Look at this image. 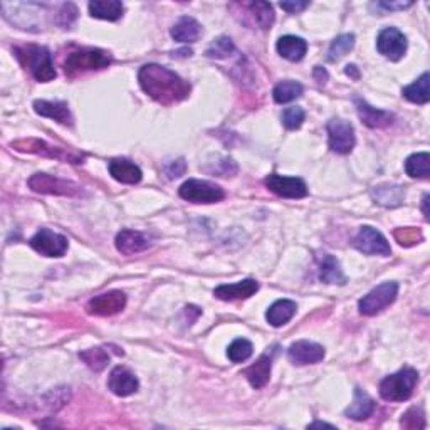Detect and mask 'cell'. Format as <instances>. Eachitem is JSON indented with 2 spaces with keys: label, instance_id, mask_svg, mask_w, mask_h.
Returning <instances> with one entry per match:
<instances>
[{
  "label": "cell",
  "instance_id": "cell-1",
  "mask_svg": "<svg viewBox=\"0 0 430 430\" xmlns=\"http://www.w3.org/2000/svg\"><path fill=\"white\" fill-rule=\"evenodd\" d=\"M141 90L161 104H175L188 98L190 85L178 74L158 64H145L138 72Z\"/></svg>",
  "mask_w": 430,
  "mask_h": 430
},
{
  "label": "cell",
  "instance_id": "cell-2",
  "mask_svg": "<svg viewBox=\"0 0 430 430\" xmlns=\"http://www.w3.org/2000/svg\"><path fill=\"white\" fill-rule=\"evenodd\" d=\"M16 55L22 66L29 69V72L39 82H49L55 77V69L50 53L41 45H24L16 48Z\"/></svg>",
  "mask_w": 430,
  "mask_h": 430
},
{
  "label": "cell",
  "instance_id": "cell-3",
  "mask_svg": "<svg viewBox=\"0 0 430 430\" xmlns=\"http://www.w3.org/2000/svg\"><path fill=\"white\" fill-rule=\"evenodd\" d=\"M417 383V370L405 367L394 375L383 378L380 383V397L387 402H405L414 395Z\"/></svg>",
  "mask_w": 430,
  "mask_h": 430
},
{
  "label": "cell",
  "instance_id": "cell-4",
  "mask_svg": "<svg viewBox=\"0 0 430 430\" xmlns=\"http://www.w3.org/2000/svg\"><path fill=\"white\" fill-rule=\"evenodd\" d=\"M111 63H113V58H111L109 53L101 49L86 48L74 50V53L68 55L66 63H64V72H66L68 76H76V74L80 72L108 68Z\"/></svg>",
  "mask_w": 430,
  "mask_h": 430
},
{
  "label": "cell",
  "instance_id": "cell-5",
  "mask_svg": "<svg viewBox=\"0 0 430 430\" xmlns=\"http://www.w3.org/2000/svg\"><path fill=\"white\" fill-rule=\"evenodd\" d=\"M399 294V284L397 283H383L372 289L367 296H363L358 303L360 313L365 316H373V314L382 313L397 299Z\"/></svg>",
  "mask_w": 430,
  "mask_h": 430
},
{
  "label": "cell",
  "instance_id": "cell-6",
  "mask_svg": "<svg viewBox=\"0 0 430 430\" xmlns=\"http://www.w3.org/2000/svg\"><path fill=\"white\" fill-rule=\"evenodd\" d=\"M178 195L183 200L193 203H214L220 202L225 197V193L219 185L214 182H207V180H187L182 187H180Z\"/></svg>",
  "mask_w": 430,
  "mask_h": 430
},
{
  "label": "cell",
  "instance_id": "cell-7",
  "mask_svg": "<svg viewBox=\"0 0 430 430\" xmlns=\"http://www.w3.org/2000/svg\"><path fill=\"white\" fill-rule=\"evenodd\" d=\"M29 187L37 193H50V195L80 197L81 187L74 182L61 180L48 173H36L29 178Z\"/></svg>",
  "mask_w": 430,
  "mask_h": 430
},
{
  "label": "cell",
  "instance_id": "cell-8",
  "mask_svg": "<svg viewBox=\"0 0 430 430\" xmlns=\"http://www.w3.org/2000/svg\"><path fill=\"white\" fill-rule=\"evenodd\" d=\"M12 146L18 151H27V154L49 156V158H58L63 161H69V163H82V158H85V156L80 154L68 151V150H64V148H59V146H53L43 140H36V138L16 141V143H12Z\"/></svg>",
  "mask_w": 430,
  "mask_h": 430
},
{
  "label": "cell",
  "instance_id": "cell-9",
  "mask_svg": "<svg viewBox=\"0 0 430 430\" xmlns=\"http://www.w3.org/2000/svg\"><path fill=\"white\" fill-rule=\"evenodd\" d=\"M328 140H330V148L335 154H350L353 150L355 141H357L353 124L341 118H333L328 123Z\"/></svg>",
  "mask_w": 430,
  "mask_h": 430
},
{
  "label": "cell",
  "instance_id": "cell-10",
  "mask_svg": "<svg viewBox=\"0 0 430 430\" xmlns=\"http://www.w3.org/2000/svg\"><path fill=\"white\" fill-rule=\"evenodd\" d=\"M353 246L358 249L360 252L368 254V256H390L392 249L387 239L383 237L382 232L377 229L365 225L360 229V232L353 240Z\"/></svg>",
  "mask_w": 430,
  "mask_h": 430
},
{
  "label": "cell",
  "instance_id": "cell-11",
  "mask_svg": "<svg viewBox=\"0 0 430 430\" xmlns=\"http://www.w3.org/2000/svg\"><path fill=\"white\" fill-rule=\"evenodd\" d=\"M31 247L45 257H63L68 251V239L49 229H41L31 239Z\"/></svg>",
  "mask_w": 430,
  "mask_h": 430
},
{
  "label": "cell",
  "instance_id": "cell-12",
  "mask_svg": "<svg viewBox=\"0 0 430 430\" xmlns=\"http://www.w3.org/2000/svg\"><path fill=\"white\" fill-rule=\"evenodd\" d=\"M377 49L390 61H400L407 53V37L395 27H385L378 34Z\"/></svg>",
  "mask_w": 430,
  "mask_h": 430
},
{
  "label": "cell",
  "instance_id": "cell-13",
  "mask_svg": "<svg viewBox=\"0 0 430 430\" xmlns=\"http://www.w3.org/2000/svg\"><path fill=\"white\" fill-rule=\"evenodd\" d=\"M264 183L272 193L283 198H303L308 195V187L301 178L281 177L277 173H271Z\"/></svg>",
  "mask_w": 430,
  "mask_h": 430
},
{
  "label": "cell",
  "instance_id": "cell-14",
  "mask_svg": "<svg viewBox=\"0 0 430 430\" xmlns=\"http://www.w3.org/2000/svg\"><path fill=\"white\" fill-rule=\"evenodd\" d=\"M127 304V296L122 291H109V293L100 294L87 303V313L96 316H111L122 311Z\"/></svg>",
  "mask_w": 430,
  "mask_h": 430
},
{
  "label": "cell",
  "instance_id": "cell-15",
  "mask_svg": "<svg viewBox=\"0 0 430 430\" xmlns=\"http://www.w3.org/2000/svg\"><path fill=\"white\" fill-rule=\"evenodd\" d=\"M288 357L294 365H313L325 358V348L313 341H296L289 346Z\"/></svg>",
  "mask_w": 430,
  "mask_h": 430
},
{
  "label": "cell",
  "instance_id": "cell-16",
  "mask_svg": "<svg viewBox=\"0 0 430 430\" xmlns=\"http://www.w3.org/2000/svg\"><path fill=\"white\" fill-rule=\"evenodd\" d=\"M259 291V283L256 279H244L235 284H222L214 289V296L222 301H239L247 299Z\"/></svg>",
  "mask_w": 430,
  "mask_h": 430
},
{
  "label": "cell",
  "instance_id": "cell-17",
  "mask_svg": "<svg viewBox=\"0 0 430 430\" xmlns=\"http://www.w3.org/2000/svg\"><path fill=\"white\" fill-rule=\"evenodd\" d=\"M108 387L114 395L128 397L135 394L138 387H140V383H138V378L135 377V373L129 372L128 368L117 367L109 373Z\"/></svg>",
  "mask_w": 430,
  "mask_h": 430
},
{
  "label": "cell",
  "instance_id": "cell-18",
  "mask_svg": "<svg viewBox=\"0 0 430 430\" xmlns=\"http://www.w3.org/2000/svg\"><path fill=\"white\" fill-rule=\"evenodd\" d=\"M355 106H357V113L362 122L370 128H387L394 123L395 117L390 111L377 109L370 106L367 101L357 98L355 100Z\"/></svg>",
  "mask_w": 430,
  "mask_h": 430
},
{
  "label": "cell",
  "instance_id": "cell-19",
  "mask_svg": "<svg viewBox=\"0 0 430 430\" xmlns=\"http://www.w3.org/2000/svg\"><path fill=\"white\" fill-rule=\"evenodd\" d=\"M34 109L37 114H41V117L53 118L61 124H68V127H71L72 124V117L71 113H69V106L68 103H64V101L37 100L34 101Z\"/></svg>",
  "mask_w": 430,
  "mask_h": 430
},
{
  "label": "cell",
  "instance_id": "cell-20",
  "mask_svg": "<svg viewBox=\"0 0 430 430\" xmlns=\"http://www.w3.org/2000/svg\"><path fill=\"white\" fill-rule=\"evenodd\" d=\"M109 173L111 177L122 183H128V185H135L141 180L143 173L140 170V166L133 163V161L124 160V158H117L109 161Z\"/></svg>",
  "mask_w": 430,
  "mask_h": 430
},
{
  "label": "cell",
  "instance_id": "cell-21",
  "mask_svg": "<svg viewBox=\"0 0 430 430\" xmlns=\"http://www.w3.org/2000/svg\"><path fill=\"white\" fill-rule=\"evenodd\" d=\"M117 249L124 256H131V254L141 252L148 249L150 246V242H148V239L143 235L141 232H136V230H129L124 229L117 235Z\"/></svg>",
  "mask_w": 430,
  "mask_h": 430
},
{
  "label": "cell",
  "instance_id": "cell-22",
  "mask_svg": "<svg viewBox=\"0 0 430 430\" xmlns=\"http://www.w3.org/2000/svg\"><path fill=\"white\" fill-rule=\"evenodd\" d=\"M276 49L284 59H288V61H293V63H298V61H301V59L304 58V54H306L308 44H306V41L301 39V37L283 36L279 41H277Z\"/></svg>",
  "mask_w": 430,
  "mask_h": 430
},
{
  "label": "cell",
  "instance_id": "cell-23",
  "mask_svg": "<svg viewBox=\"0 0 430 430\" xmlns=\"http://www.w3.org/2000/svg\"><path fill=\"white\" fill-rule=\"evenodd\" d=\"M271 368H272V357L269 353H266L262 355L256 363L251 365V367L244 372V375L247 377L249 383H251L256 390H259V388L266 387V383L269 382Z\"/></svg>",
  "mask_w": 430,
  "mask_h": 430
},
{
  "label": "cell",
  "instance_id": "cell-24",
  "mask_svg": "<svg viewBox=\"0 0 430 430\" xmlns=\"http://www.w3.org/2000/svg\"><path fill=\"white\" fill-rule=\"evenodd\" d=\"M375 410V402L370 397L367 392H363L362 388H355V399L348 409L345 410L346 417L353 420H367L370 415Z\"/></svg>",
  "mask_w": 430,
  "mask_h": 430
},
{
  "label": "cell",
  "instance_id": "cell-25",
  "mask_svg": "<svg viewBox=\"0 0 430 430\" xmlns=\"http://www.w3.org/2000/svg\"><path fill=\"white\" fill-rule=\"evenodd\" d=\"M202 27L193 17H180L177 22H175V26L172 27V31H170V34L175 41H178V43H195V41L200 37Z\"/></svg>",
  "mask_w": 430,
  "mask_h": 430
},
{
  "label": "cell",
  "instance_id": "cell-26",
  "mask_svg": "<svg viewBox=\"0 0 430 430\" xmlns=\"http://www.w3.org/2000/svg\"><path fill=\"white\" fill-rule=\"evenodd\" d=\"M296 309H298V306H296L294 301H291V299H279V301H276L267 309L266 320L271 326L279 328L293 320Z\"/></svg>",
  "mask_w": 430,
  "mask_h": 430
},
{
  "label": "cell",
  "instance_id": "cell-27",
  "mask_svg": "<svg viewBox=\"0 0 430 430\" xmlns=\"http://www.w3.org/2000/svg\"><path fill=\"white\" fill-rule=\"evenodd\" d=\"M87 9H90L91 17L103 18V21H118L124 11L119 0H92Z\"/></svg>",
  "mask_w": 430,
  "mask_h": 430
},
{
  "label": "cell",
  "instance_id": "cell-28",
  "mask_svg": "<svg viewBox=\"0 0 430 430\" xmlns=\"http://www.w3.org/2000/svg\"><path fill=\"white\" fill-rule=\"evenodd\" d=\"M320 279L326 284H346V276L341 271L340 262L331 254H325L320 259Z\"/></svg>",
  "mask_w": 430,
  "mask_h": 430
},
{
  "label": "cell",
  "instance_id": "cell-29",
  "mask_svg": "<svg viewBox=\"0 0 430 430\" xmlns=\"http://www.w3.org/2000/svg\"><path fill=\"white\" fill-rule=\"evenodd\" d=\"M404 188L400 185H378L372 190V197L377 203H380L383 207H399L404 202Z\"/></svg>",
  "mask_w": 430,
  "mask_h": 430
},
{
  "label": "cell",
  "instance_id": "cell-30",
  "mask_svg": "<svg viewBox=\"0 0 430 430\" xmlns=\"http://www.w3.org/2000/svg\"><path fill=\"white\" fill-rule=\"evenodd\" d=\"M247 9L249 16L254 18V24L261 29H269L274 24V9L267 2H251L244 6Z\"/></svg>",
  "mask_w": 430,
  "mask_h": 430
},
{
  "label": "cell",
  "instance_id": "cell-31",
  "mask_svg": "<svg viewBox=\"0 0 430 430\" xmlns=\"http://www.w3.org/2000/svg\"><path fill=\"white\" fill-rule=\"evenodd\" d=\"M429 80H430L429 72H424L417 81L412 82L410 86L404 87L402 95H404L409 101H412V103H417V104L429 103V100H430Z\"/></svg>",
  "mask_w": 430,
  "mask_h": 430
},
{
  "label": "cell",
  "instance_id": "cell-32",
  "mask_svg": "<svg viewBox=\"0 0 430 430\" xmlns=\"http://www.w3.org/2000/svg\"><path fill=\"white\" fill-rule=\"evenodd\" d=\"M405 172L412 178H429L430 177V155L415 154L410 155L405 161Z\"/></svg>",
  "mask_w": 430,
  "mask_h": 430
},
{
  "label": "cell",
  "instance_id": "cell-33",
  "mask_svg": "<svg viewBox=\"0 0 430 430\" xmlns=\"http://www.w3.org/2000/svg\"><path fill=\"white\" fill-rule=\"evenodd\" d=\"M303 91H304V87L299 85V82L286 80V81H281L279 85H276L274 91H272V96H274L276 103L284 104V103H291V101L301 98Z\"/></svg>",
  "mask_w": 430,
  "mask_h": 430
},
{
  "label": "cell",
  "instance_id": "cell-34",
  "mask_svg": "<svg viewBox=\"0 0 430 430\" xmlns=\"http://www.w3.org/2000/svg\"><path fill=\"white\" fill-rule=\"evenodd\" d=\"M355 45V36L353 34H343L340 37H336L330 45V50H328V61L335 63L340 61L345 54H348Z\"/></svg>",
  "mask_w": 430,
  "mask_h": 430
},
{
  "label": "cell",
  "instance_id": "cell-35",
  "mask_svg": "<svg viewBox=\"0 0 430 430\" xmlns=\"http://www.w3.org/2000/svg\"><path fill=\"white\" fill-rule=\"evenodd\" d=\"M80 358L95 372H101L109 363V355L104 348H90L80 353Z\"/></svg>",
  "mask_w": 430,
  "mask_h": 430
},
{
  "label": "cell",
  "instance_id": "cell-36",
  "mask_svg": "<svg viewBox=\"0 0 430 430\" xmlns=\"http://www.w3.org/2000/svg\"><path fill=\"white\" fill-rule=\"evenodd\" d=\"M252 351H254V348H252L251 341L246 338H237L230 343L229 350H227V357L230 362L242 363L252 357Z\"/></svg>",
  "mask_w": 430,
  "mask_h": 430
},
{
  "label": "cell",
  "instance_id": "cell-37",
  "mask_svg": "<svg viewBox=\"0 0 430 430\" xmlns=\"http://www.w3.org/2000/svg\"><path fill=\"white\" fill-rule=\"evenodd\" d=\"M234 50H235V45L232 41H230L229 37L222 36V37H219V39H215L214 43L209 45V48H207L205 54H207V58H210V59H225V58H229Z\"/></svg>",
  "mask_w": 430,
  "mask_h": 430
},
{
  "label": "cell",
  "instance_id": "cell-38",
  "mask_svg": "<svg viewBox=\"0 0 430 430\" xmlns=\"http://www.w3.org/2000/svg\"><path fill=\"white\" fill-rule=\"evenodd\" d=\"M402 427L404 429H425V414L420 407H412L402 415Z\"/></svg>",
  "mask_w": 430,
  "mask_h": 430
},
{
  "label": "cell",
  "instance_id": "cell-39",
  "mask_svg": "<svg viewBox=\"0 0 430 430\" xmlns=\"http://www.w3.org/2000/svg\"><path fill=\"white\" fill-rule=\"evenodd\" d=\"M304 117H306V113H304L303 108H299V106H291V108L284 109L283 123L288 129H298L301 128Z\"/></svg>",
  "mask_w": 430,
  "mask_h": 430
},
{
  "label": "cell",
  "instance_id": "cell-40",
  "mask_svg": "<svg viewBox=\"0 0 430 430\" xmlns=\"http://www.w3.org/2000/svg\"><path fill=\"white\" fill-rule=\"evenodd\" d=\"M395 239L399 240V244H400V246L410 247V246H415V244L422 242L424 235H422V232H420L419 229H414V227H405V229H399V230H395Z\"/></svg>",
  "mask_w": 430,
  "mask_h": 430
},
{
  "label": "cell",
  "instance_id": "cell-41",
  "mask_svg": "<svg viewBox=\"0 0 430 430\" xmlns=\"http://www.w3.org/2000/svg\"><path fill=\"white\" fill-rule=\"evenodd\" d=\"M76 17H77L76 6H74V4H71V2L63 4L61 9H59L58 16H55V22H58L59 26L66 29V27L72 26V22L76 21Z\"/></svg>",
  "mask_w": 430,
  "mask_h": 430
},
{
  "label": "cell",
  "instance_id": "cell-42",
  "mask_svg": "<svg viewBox=\"0 0 430 430\" xmlns=\"http://www.w3.org/2000/svg\"><path fill=\"white\" fill-rule=\"evenodd\" d=\"M163 172L168 178H178L187 172V163H185L183 158L168 161V163L163 166Z\"/></svg>",
  "mask_w": 430,
  "mask_h": 430
},
{
  "label": "cell",
  "instance_id": "cell-43",
  "mask_svg": "<svg viewBox=\"0 0 430 430\" xmlns=\"http://www.w3.org/2000/svg\"><path fill=\"white\" fill-rule=\"evenodd\" d=\"M279 7L289 14H298L304 11L306 7H309V2H294L293 0V2H281Z\"/></svg>",
  "mask_w": 430,
  "mask_h": 430
},
{
  "label": "cell",
  "instance_id": "cell-44",
  "mask_svg": "<svg viewBox=\"0 0 430 430\" xmlns=\"http://www.w3.org/2000/svg\"><path fill=\"white\" fill-rule=\"evenodd\" d=\"M378 9H383V11H404V9L412 7V2H378L377 4Z\"/></svg>",
  "mask_w": 430,
  "mask_h": 430
},
{
  "label": "cell",
  "instance_id": "cell-45",
  "mask_svg": "<svg viewBox=\"0 0 430 430\" xmlns=\"http://www.w3.org/2000/svg\"><path fill=\"white\" fill-rule=\"evenodd\" d=\"M314 76H316V80L320 85H325L328 80V72L321 66H316V69H314Z\"/></svg>",
  "mask_w": 430,
  "mask_h": 430
},
{
  "label": "cell",
  "instance_id": "cell-46",
  "mask_svg": "<svg viewBox=\"0 0 430 430\" xmlns=\"http://www.w3.org/2000/svg\"><path fill=\"white\" fill-rule=\"evenodd\" d=\"M345 72L348 74V76H351V77H355V80H358L360 77V74H358V69H357V66H353V64H351V66H346V69H345Z\"/></svg>",
  "mask_w": 430,
  "mask_h": 430
},
{
  "label": "cell",
  "instance_id": "cell-47",
  "mask_svg": "<svg viewBox=\"0 0 430 430\" xmlns=\"http://www.w3.org/2000/svg\"><path fill=\"white\" fill-rule=\"evenodd\" d=\"M427 205H429V193H425V197H424V215H425V220H429V209H427Z\"/></svg>",
  "mask_w": 430,
  "mask_h": 430
},
{
  "label": "cell",
  "instance_id": "cell-48",
  "mask_svg": "<svg viewBox=\"0 0 430 430\" xmlns=\"http://www.w3.org/2000/svg\"><path fill=\"white\" fill-rule=\"evenodd\" d=\"M309 427H311V429H314V427H330V429H335V425L325 424V422H314V424L309 425Z\"/></svg>",
  "mask_w": 430,
  "mask_h": 430
}]
</instances>
